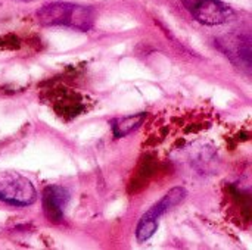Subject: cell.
<instances>
[{
	"label": "cell",
	"mask_w": 252,
	"mask_h": 250,
	"mask_svg": "<svg viewBox=\"0 0 252 250\" xmlns=\"http://www.w3.org/2000/svg\"><path fill=\"white\" fill-rule=\"evenodd\" d=\"M69 200V193L66 189L62 186H47L43 190L41 196V205H43V212L49 221L59 222L63 218V211L65 206Z\"/></svg>",
	"instance_id": "obj_4"
},
{
	"label": "cell",
	"mask_w": 252,
	"mask_h": 250,
	"mask_svg": "<svg viewBox=\"0 0 252 250\" xmlns=\"http://www.w3.org/2000/svg\"><path fill=\"white\" fill-rule=\"evenodd\" d=\"M186 196H188V192H186L185 187H174V189H171L168 193H165V196H164L159 202H157V203H155V205H154L142 218H143V220H149V221L158 222L159 218H161L165 212H168V211L173 209L174 206L180 205V203L186 199Z\"/></svg>",
	"instance_id": "obj_5"
},
{
	"label": "cell",
	"mask_w": 252,
	"mask_h": 250,
	"mask_svg": "<svg viewBox=\"0 0 252 250\" xmlns=\"http://www.w3.org/2000/svg\"><path fill=\"white\" fill-rule=\"evenodd\" d=\"M190 15L204 25H221L233 19L235 12L221 0H182Z\"/></svg>",
	"instance_id": "obj_3"
},
{
	"label": "cell",
	"mask_w": 252,
	"mask_h": 250,
	"mask_svg": "<svg viewBox=\"0 0 252 250\" xmlns=\"http://www.w3.org/2000/svg\"><path fill=\"white\" fill-rule=\"evenodd\" d=\"M230 44H233V50H227V53L230 56H236L238 60L247 69H251V38L241 35L236 37L233 41H230Z\"/></svg>",
	"instance_id": "obj_7"
},
{
	"label": "cell",
	"mask_w": 252,
	"mask_h": 250,
	"mask_svg": "<svg viewBox=\"0 0 252 250\" xmlns=\"http://www.w3.org/2000/svg\"><path fill=\"white\" fill-rule=\"evenodd\" d=\"M37 200L32 183L18 172L0 174V202L12 206H30Z\"/></svg>",
	"instance_id": "obj_2"
},
{
	"label": "cell",
	"mask_w": 252,
	"mask_h": 250,
	"mask_svg": "<svg viewBox=\"0 0 252 250\" xmlns=\"http://www.w3.org/2000/svg\"><path fill=\"white\" fill-rule=\"evenodd\" d=\"M24 1H27V0H24Z\"/></svg>",
	"instance_id": "obj_8"
},
{
	"label": "cell",
	"mask_w": 252,
	"mask_h": 250,
	"mask_svg": "<svg viewBox=\"0 0 252 250\" xmlns=\"http://www.w3.org/2000/svg\"><path fill=\"white\" fill-rule=\"evenodd\" d=\"M37 19L44 27H69L78 31H89L94 22V12L92 7L68 3L53 1L44 4L37 12Z\"/></svg>",
	"instance_id": "obj_1"
},
{
	"label": "cell",
	"mask_w": 252,
	"mask_h": 250,
	"mask_svg": "<svg viewBox=\"0 0 252 250\" xmlns=\"http://www.w3.org/2000/svg\"><path fill=\"white\" fill-rule=\"evenodd\" d=\"M146 119V112L134 113V115H127V116H120L115 118L111 125H112V133L114 137L121 139L128 134H131L134 130H137Z\"/></svg>",
	"instance_id": "obj_6"
}]
</instances>
